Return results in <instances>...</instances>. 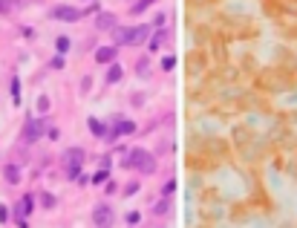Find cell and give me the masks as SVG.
I'll use <instances>...</instances> for the list:
<instances>
[{"label":"cell","mask_w":297,"mask_h":228,"mask_svg":"<svg viewBox=\"0 0 297 228\" xmlns=\"http://www.w3.org/2000/svg\"><path fill=\"white\" fill-rule=\"evenodd\" d=\"M3 179L9 185H17L20 182V168L17 165H3Z\"/></svg>","instance_id":"13"},{"label":"cell","mask_w":297,"mask_h":228,"mask_svg":"<svg viewBox=\"0 0 297 228\" xmlns=\"http://www.w3.org/2000/svg\"><path fill=\"white\" fill-rule=\"evenodd\" d=\"M165 20H167L165 12H162V15H156V17H153V29H165Z\"/></svg>","instance_id":"23"},{"label":"cell","mask_w":297,"mask_h":228,"mask_svg":"<svg viewBox=\"0 0 297 228\" xmlns=\"http://www.w3.org/2000/svg\"><path fill=\"white\" fill-rule=\"evenodd\" d=\"M124 168H133V171H139V173H156V156L145 150V147H133L130 153H127V159H124Z\"/></svg>","instance_id":"2"},{"label":"cell","mask_w":297,"mask_h":228,"mask_svg":"<svg viewBox=\"0 0 297 228\" xmlns=\"http://www.w3.org/2000/svg\"><path fill=\"white\" fill-rule=\"evenodd\" d=\"M139 75H148V61H139Z\"/></svg>","instance_id":"28"},{"label":"cell","mask_w":297,"mask_h":228,"mask_svg":"<svg viewBox=\"0 0 297 228\" xmlns=\"http://www.w3.org/2000/svg\"><path fill=\"white\" fill-rule=\"evenodd\" d=\"M38 202H41V205H44L47 211H52V208L58 205V196L50 194V191H41V194H38Z\"/></svg>","instance_id":"14"},{"label":"cell","mask_w":297,"mask_h":228,"mask_svg":"<svg viewBox=\"0 0 297 228\" xmlns=\"http://www.w3.org/2000/svg\"><path fill=\"white\" fill-rule=\"evenodd\" d=\"M113 223H116L113 205H96L93 208V226L96 228H113Z\"/></svg>","instance_id":"5"},{"label":"cell","mask_w":297,"mask_h":228,"mask_svg":"<svg viewBox=\"0 0 297 228\" xmlns=\"http://www.w3.org/2000/svg\"><path fill=\"white\" fill-rule=\"evenodd\" d=\"M159 0H136V3H130V15H142V12H148L150 6H156Z\"/></svg>","instance_id":"15"},{"label":"cell","mask_w":297,"mask_h":228,"mask_svg":"<svg viewBox=\"0 0 297 228\" xmlns=\"http://www.w3.org/2000/svg\"><path fill=\"white\" fill-rule=\"evenodd\" d=\"M150 38V26H116L113 29V47H136Z\"/></svg>","instance_id":"1"},{"label":"cell","mask_w":297,"mask_h":228,"mask_svg":"<svg viewBox=\"0 0 297 228\" xmlns=\"http://www.w3.org/2000/svg\"><path fill=\"white\" fill-rule=\"evenodd\" d=\"M81 15H84L81 9L78 6H69V3H58V6L50 9V17L52 20H61V23H78Z\"/></svg>","instance_id":"4"},{"label":"cell","mask_w":297,"mask_h":228,"mask_svg":"<svg viewBox=\"0 0 297 228\" xmlns=\"http://www.w3.org/2000/svg\"><path fill=\"white\" fill-rule=\"evenodd\" d=\"M118 17L113 15V12H99V17H96V26L99 29H116L118 23H116Z\"/></svg>","instance_id":"9"},{"label":"cell","mask_w":297,"mask_h":228,"mask_svg":"<svg viewBox=\"0 0 297 228\" xmlns=\"http://www.w3.org/2000/svg\"><path fill=\"white\" fill-rule=\"evenodd\" d=\"M84 162H87V150H84V147H78V145L66 147L64 156H61V165H64L66 179H78V176H81V165Z\"/></svg>","instance_id":"3"},{"label":"cell","mask_w":297,"mask_h":228,"mask_svg":"<svg viewBox=\"0 0 297 228\" xmlns=\"http://www.w3.org/2000/svg\"><path fill=\"white\" fill-rule=\"evenodd\" d=\"M12 101H15V104H20V78H12Z\"/></svg>","instance_id":"18"},{"label":"cell","mask_w":297,"mask_h":228,"mask_svg":"<svg viewBox=\"0 0 297 228\" xmlns=\"http://www.w3.org/2000/svg\"><path fill=\"white\" fill-rule=\"evenodd\" d=\"M124 220H127V226L133 228V226H139V223H142V214H139V211H130Z\"/></svg>","instance_id":"20"},{"label":"cell","mask_w":297,"mask_h":228,"mask_svg":"<svg viewBox=\"0 0 297 228\" xmlns=\"http://www.w3.org/2000/svg\"><path fill=\"white\" fill-rule=\"evenodd\" d=\"M173 64H176V61H173V55L162 58V69H165V72H170V69H173Z\"/></svg>","instance_id":"26"},{"label":"cell","mask_w":297,"mask_h":228,"mask_svg":"<svg viewBox=\"0 0 297 228\" xmlns=\"http://www.w3.org/2000/svg\"><path fill=\"white\" fill-rule=\"evenodd\" d=\"M44 130H47V124H44V118H26V124H23V142L26 145H35L41 136H44Z\"/></svg>","instance_id":"6"},{"label":"cell","mask_w":297,"mask_h":228,"mask_svg":"<svg viewBox=\"0 0 297 228\" xmlns=\"http://www.w3.org/2000/svg\"><path fill=\"white\" fill-rule=\"evenodd\" d=\"M69 47H72V41H69L66 35H58V38H55V52H58V55H66Z\"/></svg>","instance_id":"16"},{"label":"cell","mask_w":297,"mask_h":228,"mask_svg":"<svg viewBox=\"0 0 297 228\" xmlns=\"http://www.w3.org/2000/svg\"><path fill=\"white\" fill-rule=\"evenodd\" d=\"M116 55H118V47H110V44L96 47V64H101V66L113 64V61H116Z\"/></svg>","instance_id":"8"},{"label":"cell","mask_w":297,"mask_h":228,"mask_svg":"<svg viewBox=\"0 0 297 228\" xmlns=\"http://www.w3.org/2000/svg\"><path fill=\"white\" fill-rule=\"evenodd\" d=\"M50 66H52V69H64V66H66L64 55H55V58H52V61H50Z\"/></svg>","instance_id":"21"},{"label":"cell","mask_w":297,"mask_h":228,"mask_svg":"<svg viewBox=\"0 0 297 228\" xmlns=\"http://www.w3.org/2000/svg\"><path fill=\"white\" fill-rule=\"evenodd\" d=\"M90 130L96 133V136H99L101 142H110V127H104V124H101L99 118H90Z\"/></svg>","instance_id":"12"},{"label":"cell","mask_w":297,"mask_h":228,"mask_svg":"<svg viewBox=\"0 0 297 228\" xmlns=\"http://www.w3.org/2000/svg\"><path fill=\"white\" fill-rule=\"evenodd\" d=\"M139 191H142V185H139V182H130V185L124 188V196H133V194H139Z\"/></svg>","instance_id":"24"},{"label":"cell","mask_w":297,"mask_h":228,"mask_svg":"<svg viewBox=\"0 0 297 228\" xmlns=\"http://www.w3.org/2000/svg\"><path fill=\"white\" fill-rule=\"evenodd\" d=\"M167 211H170V202H167V199H159V202L150 208V214H153V217H156V214L162 217V214H167Z\"/></svg>","instance_id":"17"},{"label":"cell","mask_w":297,"mask_h":228,"mask_svg":"<svg viewBox=\"0 0 297 228\" xmlns=\"http://www.w3.org/2000/svg\"><path fill=\"white\" fill-rule=\"evenodd\" d=\"M9 220V211H6V205H0V223H6Z\"/></svg>","instance_id":"29"},{"label":"cell","mask_w":297,"mask_h":228,"mask_svg":"<svg viewBox=\"0 0 297 228\" xmlns=\"http://www.w3.org/2000/svg\"><path fill=\"white\" fill-rule=\"evenodd\" d=\"M121 75H124L121 64H118V61H113V64H110V69H107V75H104V81H107V84H118V81H121Z\"/></svg>","instance_id":"11"},{"label":"cell","mask_w":297,"mask_h":228,"mask_svg":"<svg viewBox=\"0 0 297 228\" xmlns=\"http://www.w3.org/2000/svg\"><path fill=\"white\" fill-rule=\"evenodd\" d=\"M38 110H41V113H47V110H50V98H47V96L38 98Z\"/></svg>","instance_id":"25"},{"label":"cell","mask_w":297,"mask_h":228,"mask_svg":"<svg viewBox=\"0 0 297 228\" xmlns=\"http://www.w3.org/2000/svg\"><path fill=\"white\" fill-rule=\"evenodd\" d=\"M173 188H176V182H173V179H167V182H165V188H162V194H165V196H170V194H173Z\"/></svg>","instance_id":"27"},{"label":"cell","mask_w":297,"mask_h":228,"mask_svg":"<svg viewBox=\"0 0 297 228\" xmlns=\"http://www.w3.org/2000/svg\"><path fill=\"white\" fill-rule=\"evenodd\" d=\"M110 179V173H107V171H104V168H101L99 173H96V176H93V182H96V185H104V182Z\"/></svg>","instance_id":"22"},{"label":"cell","mask_w":297,"mask_h":228,"mask_svg":"<svg viewBox=\"0 0 297 228\" xmlns=\"http://www.w3.org/2000/svg\"><path fill=\"white\" fill-rule=\"evenodd\" d=\"M15 3H20V0H0V15H9L15 9Z\"/></svg>","instance_id":"19"},{"label":"cell","mask_w":297,"mask_h":228,"mask_svg":"<svg viewBox=\"0 0 297 228\" xmlns=\"http://www.w3.org/2000/svg\"><path fill=\"white\" fill-rule=\"evenodd\" d=\"M35 202H38V196H35V194H23V196H20V202L15 205V220H26V217L35 211Z\"/></svg>","instance_id":"7"},{"label":"cell","mask_w":297,"mask_h":228,"mask_svg":"<svg viewBox=\"0 0 297 228\" xmlns=\"http://www.w3.org/2000/svg\"><path fill=\"white\" fill-rule=\"evenodd\" d=\"M165 41H167V29H159V32H153L148 38V49H150V52H156V49L165 47Z\"/></svg>","instance_id":"10"}]
</instances>
